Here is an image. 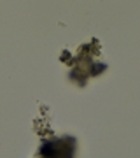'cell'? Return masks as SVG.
I'll use <instances>...</instances> for the list:
<instances>
[{"label": "cell", "mask_w": 140, "mask_h": 158, "mask_svg": "<svg viewBox=\"0 0 140 158\" xmlns=\"http://www.w3.org/2000/svg\"><path fill=\"white\" fill-rule=\"evenodd\" d=\"M74 139L65 137V139H58L53 142H44V146L40 149L44 158H72L74 151Z\"/></svg>", "instance_id": "6da1fadb"}]
</instances>
